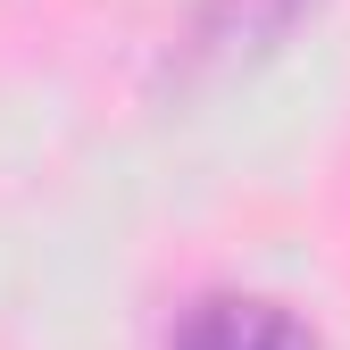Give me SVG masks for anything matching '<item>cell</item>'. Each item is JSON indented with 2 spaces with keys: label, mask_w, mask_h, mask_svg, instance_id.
I'll use <instances>...</instances> for the list:
<instances>
[{
  "label": "cell",
  "mask_w": 350,
  "mask_h": 350,
  "mask_svg": "<svg viewBox=\"0 0 350 350\" xmlns=\"http://www.w3.org/2000/svg\"><path fill=\"white\" fill-rule=\"evenodd\" d=\"M175 350H317V334L284 300H200Z\"/></svg>",
  "instance_id": "1"
}]
</instances>
